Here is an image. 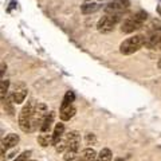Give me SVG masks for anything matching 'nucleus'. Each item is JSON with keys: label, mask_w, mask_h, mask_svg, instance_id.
I'll return each instance as SVG.
<instances>
[{"label": "nucleus", "mask_w": 161, "mask_h": 161, "mask_svg": "<svg viewBox=\"0 0 161 161\" xmlns=\"http://www.w3.org/2000/svg\"><path fill=\"white\" fill-rule=\"evenodd\" d=\"M27 87L24 85H19V86H15L14 91L11 93V97H12V102L16 103V105H20V103L24 102L26 97H27Z\"/></svg>", "instance_id": "obj_8"}, {"label": "nucleus", "mask_w": 161, "mask_h": 161, "mask_svg": "<svg viewBox=\"0 0 161 161\" xmlns=\"http://www.w3.org/2000/svg\"><path fill=\"white\" fill-rule=\"evenodd\" d=\"M86 145H94L96 144V136H94L93 133H89V134H86Z\"/></svg>", "instance_id": "obj_23"}, {"label": "nucleus", "mask_w": 161, "mask_h": 161, "mask_svg": "<svg viewBox=\"0 0 161 161\" xmlns=\"http://www.w3.org/2000/svg\"><path fill=\"white\" fill-rule=\"evenodd\" d=\"M114 161H123V160L121 159V157H118V159H116V160H114Z\"/></svg>", "instance_id": "obj_26"}, {"label": "nucleus", "mask_w": 161, "mask_h": 161, "mask_svg": "<svg viewBox=\"0 0 161 161\" xmlns=\"http://www.w3.org/2000/svg\"><path fill=\"white\" fill-rule=\"evenodd\" d=\"M27 161H36V160H27Z\"/></svg>", "instance_id": "obj_27"}, {"label": "nucleus", "mask_w": 161, "mask_h": 161, "mask_svg": "<svg viewBox=\"0 0 161 161\" xmlns=\"http://www.w3.org/2000/svg\"><path fill=\"white\" fill-rule=\"evenodd\" d=\"M47 113H48L47 106L44 103H36L35 110H34V116H32V122H31V132H35L40 129Z\"/></svg>", "instance_id": "obj_5"}, {"label": "nucleus", "mask_w": 161, "mask_h": 161, "mask_svg": "<svg viewBox=\"0 0 161 161\" xmlns=\"http://www.w3.org/2000/svg\"><path fill=\"white\" fill-rule=\"evenodd\" d=\"M83 161H97L98 160V156H97V152L91 148H86L85 150L82 152V156Z\"/></svg>", "instance_id": "obj_15"}, {"label": "nucleus", "mask_w": 161, "mask_h": 161, "mask_svg": "<svg viewBox=\"0 0 161 161\" xmlns=\"http://www.w3.org/2000/svg\"><path fill=\"white\" fill-rule=\"evenodd\" d=\"M78 157V149H66L63 159L66 161H73Z\"/></svg>", "instance_id": "obj_19"}, {"label": "nucleus", "mask_w": 161, "mask_h": 161, "mask_svg": "<svg viewBox=\"0 0 161 161\" xmlns=\"http://www.w3.org/2000/svg\"><path fill=\"white\" fill-rule=\"evenodd\" d=\"M63 133H65V125L62 122L56 123L55 128H54L53 132V145H56L63 137Z\"/></svg>", "instance_id": "obj_13"}, {"label": "nucleus", "mask_w": 161, "mask_h": 161, "mask_svg": "<svg viewBox=\"0 0 161 161\" xmlns=\"http://www.w3.org/2000/svg\"><path fill=\"white\" fill-rule=\"evenodd\" d=\"M159 12H160V15H161V10H159Z\"/></svg>", "instance_id": "obj_28"}, {"label": "nucleus", "mask_w": 161, "mask_h": 161, "mask_svg": "<svg viewBox=\"0 0 161 161\" xmlns=\"http://www.w3.org/2000/svg\"><path fill=\"white\" fill-rule=\"evenodd\" d=\"M38 142L40 146L53 145V134L50 133H40L38 136Z\"/></svg>", "instance_id": "obj_16"}, {"label": "nucleus", "mask_w": 161, "mask_h": 161, "mask_svg": "<svg viewBox=\"0 0 161 161\" xmlns=\"http://www.w3.org/2000/svg\"><path fill=\"white\" fill-rule=\"evenodd\" d=\"M66 144H67V149H78L79 150L80 133L77 130L68 132L67 136H66Z\"/></svg>", "instance_id": "obj_9"}, {"label": "nucleus", "mask_w": 161, "mask_h": 161, "mask_svg": "<svg viewBox=\"0 0 161 161\" xmlns=\"http://www.w3.org/2000/svg\"><path fill=\"white\" fill-rule=\"evenodd\" d=\"M54 118H55V113L54 111H50V113H47V116H46L44 121H43L42 126H40V133H50L51 128H53V122H54Z\"/></svg>", "instance_id": "obj_12"}, {"label": "nucleus", "mask_w": 161, "mask_h": 161, "mask_svg": "<svg viewBox=\"0 0 161 161\" xmlns=\"http://www.w3.org/2000/svg\"><path fill=\"white\" fill-rule=\"evenodd\" d=\"M19 142V136L18 134H8L7 137L2 140V156H4V150L5 149H10V148H15Z\"/></svg>", "instance_id": "obj_10"}, {"label": "nucleus", "mask_w": 161, "mask_h": 161, "mask_svg": "<svg viewBox=\"0 0 161 161\" xmlns=\"http://www.w3.org/2000/svg\"><path fill=\"white\" fill-rule=\"evenodd\" d=\"M146 18H148V14L144 12V11H138V12L134 14V15L128 16V18L122 22V24H121V31H122L123 34H132V32H134V31L140 30V28L142 27L144 22L146 20Z\"/></svg>", "instance_id": "obj_1"}, {"label": "nucleus", "mask_w": 161, "mask_h": 161, "mask_svg": "<svg viewBox=\"0 0 161 161\" xmlns=\"http://www.w3.org/2000/svg\"><path fill=\"white\" fill-rule=\"evenodd\" d=\"M98 10H99V4L96 3V2H91V0L85 2L82 5H80V12H82L83 15H90V14L97 12Z\"/></svg>", "instance_id": "obj_11"}, {"label": "nucleus", "mask_w": 161, "mask_h": 161, "mask_svg": "<svg viewBox=\"0 0 161 161\" xmlns=\"http://www.w3.org/2000/svg\"><path fill=\"white\" fill-rule=\"evenodd\" d=\"M122 19V14H106L105 16H102L98 23H97V30L102 34L111 32L114 30L117 24Z\"/></svg>", "instance_id": "obj_4"}, {"label": "nucleus", "mask_w": 161, "mask_h": 161, "mask_svg": "<svg viewBox=\"0 0 161 161\" xmlns=\"http://www.w3.org/2000/svg\"><path fill=\"white\" fill-rule=\"evenodd\" d=\"M30 156H31V150H26V152H23L20 156L16 157V160H14V161H27L30 159Z\"/></svg>", "instance_id": "obj_22"}, {"label": "nucleus", "mask_w": 161, "mask_h": 161, "mask_svg": "<svg viewBox=\"0 0 161 161\" xmlns=\"http://www.w3.org/2000/svg\"><path fill=\"white\" fill-rule=\"evenodd\" d=\"M157 66H159V68H161V58L159 59V65H157Z\"/></svg>", "instance_id": "obj_25"}, {"label": "nucleus", "mask_w": 161, "mask_h": 161, "mask_svg": "<svg viewBox=\"0 0 161 161\" xmlns=\"http://www.w3.org/2000/svg\"><path fill=\"white\" fill-rule=\"evenodd\" d=\"M145 47L150 50H161V26L152 30L145 38Z\"/></svg>", "instance_id": "obj_6"}, {"label": "nucleus", "mask_w": 161, "mask_h": 161, "mask_svg": "<svg viewBox=\"0 0 161 161\" xmlns=\"http://www.w3.org/2000/svg\"><path fill=\"white\" fill-rule=\"evenodd\" d=\"M8 86H10V82H8L7 79H3L2 80V101L5 99V97H7Z\"/></svg>", "instance_id": "obj_21"}, {"label": "nucleus", "mask_w": 161, "mask_h": 161, "mask_svg": "<svg viewBox=\"0 0 161 161\" xmlns=\"http://www.w3.org/2000/svg\"><path fill=\"white\" fill-rule=\"evenodd\" d=\"M36 103L34 101H28L24 106L22 108L19 113V128L22 129L24 133H31V122H32L34 110H35Z\"/></svg>", "instance_id": "obj_2"}, {"label": "nucleus", "mask_w": 161, "mask_h": 161, "mask_svg": "<svg viewBox=\"0 0 161 161\" xmlns=\"http://www.w3.org/2000/svg\"><path fill=\"white\" fill-rule=\"evenodd\" d=\"M74 93L73 91H67L63 97V101H62V105H60V109H65V108H68V106L73 105V101H74Z\"/></svg>", "instance_id": "obj_17"}, {"label": "nucleus", "mask_w": 161, "mask_h": 161, "mask_svg": "<svg viewBox=\"0 0 161 161\" xmlns=\"http://www.w3.org/2000/svg\"><path fill=\"white\" fill-rule=\"evenodd\" d=\"M75 113H77V109L71 105V106H68V108L60 109L59 110V117H60V120L62 121H68V120H71L74 116H75Z\"/></svg>", "instance_id": "obj_14"}, {"label": "nucleus", "mask_w": 161, "mask_h": 161, "mask_svg": "<svg viewBox=\"0 0 161 161\" xmlns=\"http://www.w3.org/2000/svg\"><path fill=\"white\" fill-rule=\"evenodd\" d=\"M145 38L144 35H133L130 38H126L120 44V53L122 55H132L136 51H138L142 46H145Z\"/></svg>", "instance_id": "obj_3"}, {"label": "nucleus", "mask_w": 161, "mask_h": 161, "mask_svg": "<svg viewBox=\"0 0 161 161\" xmlns=\"http://www.w3.org/2000/svg\"><path fill=\"white\" fill-rule=\"evenodd\" d=\"M130 2L129 0H113L108 3L103 8L105 14H123V11L129 10Z\"/></svg>", "instance_id": "obj_7"}, {"label": "nucleus", "mask_w": 161, "mask_h": 161, "mask_svg": "<svg viewBox=\"0 0 161 161\" xmlns=\"http://www.w3.org/2000/svg\"><path fill=\"white\" fill-rule=\"evenodd\" d=\"M4 74V63H2V75Z\"/></svg>", "instance_id": "obj_24"}, {"label": "nucleus", "mask_w": 161, "mask_h": 161, "mask_svg": "<svg viewBox=\"0 0 161 161\" xmlns=\"http://www.w3.org/2000/svg\"><path fill=\"white\" fill-rule=\"evenodd\" d=\"M12 101V97H5V99H3V106H4L5 111H7L8 114H14V102H11Z\"/></svg>", "instance_id": "obj_20"}, {"label": "nucleus", "mask_w": 161, "mask_h": 161, "mask_svg": "<svg viewBox=\"0 0 161 161\" xmlns=\"http://www.w3.org/2000/svg\"><path fill=\"white\" fill-rule=\"evenodd\" d=\"M97 161H111V150L108 148H103L99 152V156Z\"/></svg>", "instance_id": "obj_18"}]
</instances>
